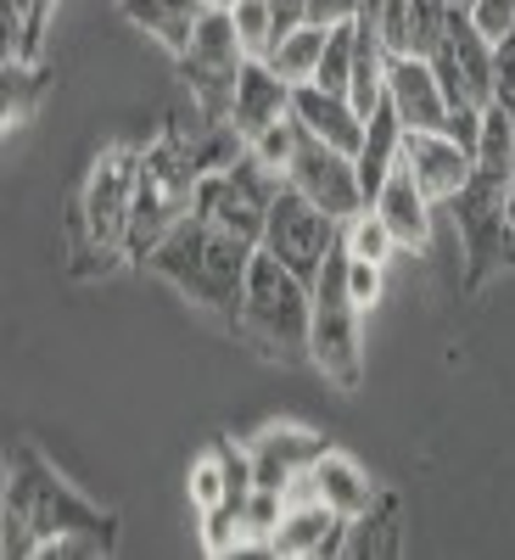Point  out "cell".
<instances>
[{
  "mask_svg": "<svg viewBox=\"0 0 515 560\" xmlns=\"http://www.w3.org/2000/svg\"><path fill=\"white\" fill-rule=\"evenodd\" d=\"M493 102L510 113L515 124V28L504 39H493Z\"/></svg>",
  "mask_w": 515,
  "mask_h": 560,
  "instance_id": "cell-33",
  "label": "cell"
},
{
  "mask_svg": "<svg viewBox=\"0 0 515 560\" xmlns=\"http://www.w3.org/2000/svg\"><path fill=\"white\" fill-rule=\"evenodd\" d=\"M325 448H331V443H325L319 432H308V427H264V432L247 443V454H253V482L286 499V488H297V482L314 471Z\"/></svg>",
  "mask_w": 515,
  "mask_h": 560,
  "instance_id": "cell-14",
  "label": "cell"
},
{
  "mask_svg": "<svg viewBox=\"0 0 515 560\" xmlns=\"http://www.w3.org/2000/svg\"><path fill=\"white\" fill-rule=\"evenodd\" d=\"M45 90H51V73H45L39 62H23V57H7V68H0V118H7V135L28 129Z\"/></svg>",
  "mask_w": 515,
  "mask_h": 560,
  "instance_id": "cell-25",
  "label": "cell"
},
{
  "mask_svg": "<svg viewBox=\"0 0 515 560\" xmlns=\"http://www.w3.org/2000/svg\"><path fill=\"white\" fill-rule=\"evenodd\" d=\"M471 23L488 34V39H504L515 28V0H471Z\"/></svg>",
  "mask_w": 515,
  "mask_h": 560,
  "instance_id": "cell-36",
  "label": "cell"
},
{
  "mask_svg": "<svg viewBox=\"0 0 515 560\" xmlns=\"http://www.w3.org/2000/svg\"><path fill=\"white\" fill-rule=\"evenodd\" d=\"M51 7H57V0H34V7H28V34H23V62H39V45H45V18H51Z\"/></svg>",
  "mask_w": 515,
  "mask_h": 560,
  "instance_id": "cell-38",
  "label": "cell"
},
{
  "mask_svg": "<svg viewBox=\"0 0 515 560\" xmlns=\"http://www.w3.org/2000/svg\"><path fill=\"white\" fill-rule=\"evenodd\" d=\"M286 185H297L308 202H319L325 213L342 219V224H348L353 213H364L359 163H353L348 152H337V147H325V140L308 135V129H303L297 152H292V163H286Z\"/></svg>",
  "mask_w": 515,
  "mask_h": 560,
  "instance_id": "cell-13",
  "label": "cell"
},
{
  "mask_svg": "<svg viewBox=\"0 0 515 560\" xmlns=\"http://www.w3.org/2000/svg\"><path fill=\"white\" fill-rule=\"evenodd\" d=\"M230 331H242V342L258 359H269V364H308L314 287L258 247L253 275H247V292H242V314H236Z\"/></svg>",
  "mask_w": 515,
  "mask_h": 560,
  "instance_id": "cell-5",
  "label": "cell"
},
{
  "mask_svg": "<svg viewBox=\"0 0 515 560\" xmlns=\"http://www.w3.org/2000/svg\"><path fill=\"white\" fill-rule=\"evenodd\" d=\"M353 39H359V23H342V28H331V39H325L314 84L331 90V96H348V84H353Z\"/></svg>",
  "mask_w": 515,
  "mask_h": 560,
  "instance_id": "cell-28",
  "label": "cell"
},
{
  "mask_svg": "<svg viewBox=\"0 0 515 560\" xmlns=\"http://www.w3.org/2000/svg\"><path fill=\"white\" fill-rule=\"evenodd\" d=\"M118 12L134 23V28H147L163 51H185L191 45V34H197V23H202V12H208V0H118Z\"/></svg>",
  "mask_w": 515,
  "mask_h": 560,
  "instance_id": "cell-21",
  "label": "cell"
},
{
  "mask_svg": "<svg viewBox=\"0 0 515 560\" xmlns=\"http://www.w3.org/2000/svg\"><path fill=\"white\" fill-rule=\"evenodd\" d=\"M443 135H448V140H459V147L477 158V147H482V107H471V102L448 107V124H443Z\"/></svg>",
  "mask_w": 515,
  "mask_h": 560,
  "instance_id": "cell-35",
  "label": "cell"
},
{
  "mask_svg": "<svg viewBox=\"0 0 515 560\" xmlns=\"http://www.w3.org/2000/svg\"><path fill=\"white\" fill-rule=\"evenodd\" d=\"M314 482H319V499L331 504V510H342L348 522H353V516H364V510L382 499V488L370 482V471H364V465H359L353 454H342V448H325V454H319Z\"/></svg>",
  "mask_w": 515,
  "mask_h": 560,
  "instance_id": "cell-22",
  "label": "cell"
},
{
  "mask_svg": "<svg viewBox=\"0 0 515 560\" xmlns=\"http://www.w3.org/2000/svg\"><path fill=\"white\" fill-rule=\"evenodd\" d=\"M236 34L247 45V57H269V45H274V18H269V0H236Z\"/></svg>",
  "mask_w": 515,
  "mask_h": 560,
  "instance_id": "cell-30",
  "label": "cell"
},
{
  "mask_svg": "<svg viewBox=\"0 0 515 560\" xmlns=\"http://www.w3.org/2000/svg\"><path fill=\"white\" fill-rule=\"evenodd\" d=\"M398 158H403V124H398V113H393V102H382L376 113H370V124H364V147H359V185H364V208L376 202V191L387 185V174L398 168Z\"/></svg>",
  "mask_w": 515,
  "mask_h": 560,
  "instance_id": "cell-23",
  "label": "cell"
},
{
  "mask_svg": "<svg viewBox=\"0 0 515 560\" xmlns=\"http://www.w3.org/2000/svg\"><path fill=\"white\" fill-rule=\"evenodd\" d=\"M426 62L443 79L448 107H459V102L488 107L493 102V39L471 23V12H465V7L448 18V34L437 39V51Z\"/></svg>",
  "mask_w": 515,
  "mask_h": 560,
  "instance_id": "cell-12",
  "label": "cell"
},
{
  "mask_svg": "<svg viewBox=\"0 0 515 560\" xmlns=\"http://www.w3.org/2000/svg\"><path fill=\"white\" fill-rule=\"evenodd\" d=\"M454 7H465V12H471V0H454Z\"/></svg>",
  "mask_w": 515,
  "mask_h": 560,
  "instance_id": "cell-41",
  "label": "cell"
},
{
  "mask_svg": "<svg viewBox=\"0 0 515 560\" xmlns=\"http://www.w3.org/2000/svg\"><path fill=\"white\" fill-rule=\"evenodd\" d=\"M269 18H274V39H280L308 23V0H269Z\"/></svg>",
  "mask_w": 515,
  "mask_h": 560,
  "instance_id": "cell-39",
  "label": "cell"
},
{
  "mask_svg": "<svg viewBox=\"0 0 515 560\" xmlns=\"http://www.w3.org/2000/svg\"><path fill=\"white\" fill-rule=\"evenodd\" d=\"M337 242H342V219H331L319 202H308L297 185H280V197L269 208V224H264V242L258 247L269 258H280L297 280H308V287H314Z\"/></svg>",
  "mask_w": 515,
  "mask_h": 560,
  "instance_id": "cell-11",
  "label": "cell"
},
{
  "mask_svg": "<svg viewBox=\"0 0 515 560\" xmlns=\"http://www.w3.org/2000/svg\"><path fill=\"white\" fill-rule=\"evenodd\" d=\"M280 179L253 147L236 158V163H224L202 179V191H197V213H208L213 224L224 230H236V236L247 242H264V224H269V208L280 197Z\"/></svg>",
  "mask_w": 515,
  "mask_h": 560,
  "instance_id": "cell-10",
  "label": "cell"
},
{
  "mask_svg": "<svg viewBox=\"0 0 515 560\" xmlns=\"http://www.w3.org/2000/svg\"><path fill=\"white\" fill-rule=\"evenodd\" d=\"M292 118H297L308 135H319L325 147L348 152V158H359V147H364V124H370L348 96H331V90H319L314 79L292 90Z\"/></svg>",
  "mask_w": 515,
  "mask_h": 560,
  "instance_id": "cell-19",
  "label": "cell"
},
{
  "mask_svg": "<svg viewBox=\"0 0 515 560\" xmlns=\"http://www.w3.org/2000/svg\"><path fill=\"white\" fill-rule=\"evenodd\" d=\"M510 208H515V191H510Z\"/></svg>",
  "mask_w": 515,
  "mask_h": 560,
  "instance_id": "cell-42",
  "label": "cell"
},
{
  "mask_svg": "<svg viewBox=\"0 0 515 560\" xmlns=\"http://www.w3.org/2000/svg\"><path fill=\"white\" fill-rule=\"evenodd\" d=\"M348 544V516L331 510L325 499H297L286 504L274 538H269V555H286V560H319V555H342Z\"/></svg>",
  "mask_w": 515,
  "mask_h": 560,
  "instance_id": "cell-16",
  "label": "cell"
},
{
  "mask_svg": "<svg viewBox=\"0 0 515 560\" xmlns=\"http://www.w3.org/2000/svg\"><path fill=\"white\" fill-rule=\"evenodd\" d=\"M403 549V510H398V493H382L364 516L348 522V544L342 555H370V560H387Z\"/></svg>",
  "mask_w": 515,
  "mask_h": 560,
  "instance_id": "cell-24",
  "label": "cell"
},
{
  "mask_svg": "<svg viewBox=\"0 0 515 560\" xmlns=\"http://www.w3.org/2000/svg\"><path fill=\"white\" fill-rule=\"evenodd\" d=\"M387 102L398 113L403 129H443L448 124V96H443V79L432 73L426 57H393L387 62Z\"/></svg>",
  "mask_w": 515,
  "mask_h": 560,
  "instance_id": "cell-17",
  "label": "cell"
},
{
  "mask_svg": "<svg viewBox=\"0 0 515 560\" xmlns=\"http://www.w3.org/2000/svg\"><path fill=\"white\" fill-rule=\"evenodd\" d=\"M258 242L236 236V230L213 224L208 213H185L168 236L147 253V269L163 275L179 298H191L197 308H213L224 325H236L242 314V292H247V275H253Z\"/></svg>",
  "mask_w": 515,
  "mask_h": 560,
  "instance_id": "cell-3",
  "label": "cell"
},
{
  "mask_svg": "<svg viewBox=\"0 0 515 560\" xmlns=\"http://www.w3.org/2000/svg\"><path fill=\"white\" fill-rule=\"evenodd\" d=\"M247 140L230 118H208L197 102L191 113H174L152 147H140V191H134V224H129V258L147 264V253L197 208L202 179L224 163H236Z\"/></svg>",
  "mask_w": 515,
  "mask_h": 560,
  "instance_id": "cell-1",
  "label": "cell"
},
{
  "mask_svg": "<svg viewBox=\"0 0 515 560\" xmlns=\"http://www.w3.org/2000/svg\"><path fill=\"white\" fill-rule=\"evenodd\" d=\"M370 208L387 219V230L398 236V247H414V253H420V247L432 242V197L414 185V174L403 168V158H398V168L387 174V185L376 191V202H370Z\"/></svg>",
  "mask_w": 515,
  "mask_h": 560,
  "instance_id": "cell-20",
  "label": "cell"
},
{
  "mask_svg": "<svg viewBox=\"0 0 515 560\" xmlns=\"http://www.w3.org/2000/svg\"><path fill=\"white\" fill-rule=\"evenodd\" d=\"M325 39H331V28H314V23H303V28H292V34H280L274 45H269V68L286 79V84H308L314 73H319V57H325Z\"/></svg>",
  "mask_w": 515,
  "mask_h": 560,
  "instance_id": "cell-26",
  "label": "cell"
},
{
  "mask_svg": "<svg viewBox=\"0 0 515 560\" xmlns=\"http://www.w3.org/2000/svg\"><path fill=\"white\" fill-rule=\"evenodd\" d=\"M364 308L348 292V247L337 242L314 280V331H308V364L325 382H337L342 393H359L364 382Z\"/></svg>",
  "mask_w": 515,
  "mask_h": 560,
  "instance_id": "cell-7",
  "label": "cell"
},
{
  "mask_svg": "<svg viewBox=\"0 0 515 560\" xmlns=\"http://www.w3.org/2000/svg\"><path fill=\"white\" fill-rule=\"evenodd\" d=\"M454 12H459L454 0H409V51L414 57H432L437 39L448 34V18Z\"/></svg>",
  "mask_w": 515,
  "mask_h": 560,
  "instance_id": "cell-29",
  "label": "cell"
},
{
  "mask_svg": "<svg viewBox=\"0 0 515 560\" xmlns=\"http://www.w3.org/2000/svg\"><path fill=\"white\" fill-rule=\"evenodd\" d=\"M297 140H303V124H297V118H280L264 140H253V152H258L280 179H286V163H292V152H297Z\"/></svg>",
  "mask_w": 515,
  "mask_h": 560,
  "instance_id": "cell-32",
  "label": "cell"
},
{
  "mask_svg": "<svg viewBox=\"0 0 515 560\" xmlns=\"http://www.w3.org/2000/svg\"><path fill=\"white\" fill-rule=\"evenodd\" d=\"M247 499H253V454L230 438H213L191 459V504L202 516L208 555H253L247 538Z\"/></svg>",
  "mask_w": 515,
  "mask_h": 560,
  "instance_id": "cell-6",
  "label": "cell"
},
{
  "mask_svg": "<svg viewBox=\"0 0 515 560\" xmlns=\"http://www.w3.org/2000/svg\"><path fill=\"white\" fill-rule=\"evenodd\" d=\"M364 23H376V34L393 57H409V0H382L376 12H364Z\"/></svg>",
  "mask_w": 515,
  "mask_h": 560,
  "instance_id": "cell-31",
  "label": "cell"
},
{
  "mask_svg": "<svg viewBox=\"0 0 515 560\" xmlns=\"http://www.w3.org/2000/svg\"><path fill=\"white\" fill-rule=\"evenodd\" d=\"M292 90L297 84H286L264 57H253L247 68H242V84H236V107H230V124H236V135L247 140H264L280 118H292Z\"/></svg>",
  "mask_w": 515,
  "mask_h": 560,
  "instance_id": "cell-18",
  "label": "cell"
},
{
  "mask_svg": "<svg viewBox=\"0 0 515 560\" xmlns=\"http://www.w3.org/2000/svg\"><path fill=\"white\" fill-rule=\"evenodd\" d=\"M382 287H387V264H364V258L348 253V292H353V303H359L364 314L382 303Z\"/></svg>",
  "mask_w": 515,
  "mask_h": 560,
  "instance_id": "cell-34",
  "label": "cell"
},
{
  "mask_svg": "<svg viewBox=\"0 0 515 560\" xmlns=\"http://www.w3.org/2000/svg\"><path fill=\"white\" fill-rule=\"evenodd\" d=\"M342 247H348L353 258H364V264H393L398 236L387 230V219H382L376 208H364V213H353V219L342 224Z\"/></svg>",
  "mask_w": 515,
  "mask_h": 560,
  "instance_id": "cell-27",
  "label": "cell"
},
{
  "mask_svg": "<svg viewBox=\"0 0 515 560\" xmlns=\"http://www.w3.org/2000/svg\"><path fill=\"white\" fill-rule=\"evenodd\" d=\"M364 18V0H308V23L314 28H342Z\"/></svg>",
  "mask_w": 515,
  "mask_h": 560,
  "instance_id": "cell-37",
  "label": "cell"
},
{
  "mask_svg": "<svg viewBox=\"0 0 515 560\" xmlns=\"http://www.w3.org/2000/svg\"><path fill=\"white\" fill-rule=\"evenodd\" d=\"M515 185L493 174H471L465 191L448 202L454 230H459V253H465V292H482L493 275L515 269V208H510Z\"/></svg>",
  "mask_w": 515,
  "mask_h": 560,
  "instance_id": "cell-8",
  "label": "cell"
},
{
  "mask_svg": "<svg viewBox=\"0 0 515 560\" xmlns=\"http://www.w3.org/2000/svg\"><path fill=\"white\" fill-rule=\"evenodd\" d=\"M7 560H39V555H113L118 549V516L90 504L79 488L57 477V465L34 443H12L7 454Z\"/></svg>",
  "mask_w": 515,
  "mask_h": 560,
  "instance_id": "cell-2",
  "label": "cell"
},
{
  "mask_svg": "<svg viewBox=\"0 0 515 560\" xmlns=\"http://www.w3.org/2000/svg\"><path fill=\"white\" fill-rule=\"evenodd\" d=\"M247 45L236 34V18L230 12H202L191 45L179 51V79L191 84V102L208 113V118H230L236 107V84H242V68H247Z\"/></svg>",
  "mask_w": 515,
  "mask_h": 560,
  "instance_id": "cell-9",
  "label": "cell"
},
{
  "mask_svg": "<svg viewBox=\"0 0 515 560\" xmlns=\"http://www.w3.org/2000/svg\"><path fill=\"white\" fill-rule=\"evenodd\" d=\"M403 168L432 202H454L465 191V179L477 174V158L443 129H403Z\"/></svg>",
  "mask_w": 515,
  "mask_h": 560,
  "instance_id": "cell-15",
  "label": "cell"
},
{
  "mask_svg": "<svg viewBox=\"0 0 515 560\" xmlns=\"http://www.w3.org/2000/svg\"><path fill=\"white\" fill-rule=\"evenodd\" d=\"M208 7H213V12H236V0H208Z\"/></svg>",
  "mask_w": 515,
  "mask_h": 560,
  "instance_id": "cell-40",
  "label": "cell"
},
{
  "mask_svg": "<svg viewBox=\"0 0 515 560\" xmlns=\"http://www.w3.org/2000/svg\"><path fill=\"white\" fill-rule=\"evenodd\" d=\"M140 191V147L118 140L90 163L79 197L68 208V275L73 280H107L129 258V224Z\"/></svg>",
  "mask_w": 515,
  "mask_h": 560,
  "instance_id": "cell-4",
  "label": "cell"
}]
</instances>
